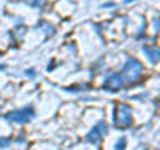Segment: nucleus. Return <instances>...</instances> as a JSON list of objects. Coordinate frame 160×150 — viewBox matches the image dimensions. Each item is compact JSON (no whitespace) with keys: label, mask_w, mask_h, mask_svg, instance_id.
Wrapping results in <instances>:
<instances>
[{"label":"nucleus","mask_w":160,"mask_h":150,"mask_svg":"<svg viewBox=\"0 0 160 150\" xmlns=\"http://www.w3.org/2000/svg\"><path fill=\"white\" fill-rule=\"evenodd\" d=\"M27 2H28V5H32V7L40 8V7H43V5H45L47 0H27Z\"/></svg>","instance_id":"0eeeda50"},{"label":"nucleus","mask_w":160,"mask_h":150,"mask_svg":"<svg viewBox=\"0 0 160 150\" xmlns=\"http://www.w3.org/2000/svg\"><path fill=\"white\" fill-rule=\"evenodd\" d=\"M27 75H28V77H35V72H32V70H30V72H27Z\"/></svg>","instance_id":"9d476101"},{"label":"nucleus","mask_w":160,"mask_h":150,"mask_svg":"<svg viewBox=\"0 0 160 150\" xmlns=\"http://www.w3.org/2000/svg\"><path fill=\"white\" fill-rule=\"evenodd\" d=\"M10 142H12L10 138H0V147H7Z\"/></svg>","instance_id":"1a4fd4ad"},{"label":"nucleus","mask_w":160,"mask_h":150,"mask_svg":"<svg viewBox=\"0 0 160 150\" xmlns=\"http://www.w3.org/2000/svg\"><path fill=\"white\" fill-rule=\"evenodd\" d=\"M142 72H143L142 63L137 58L128 57L122 68V72H120V77H122V80L127 85H135L140 80V77H142Z\"/></svg>","instance_id":"f257e3e1"},{"label":"nucleus","mask_w":160,"mask_h":150,"mask_svg":"<svg viewBox=\"0 0 160 150\" xmlns=\"http://www.w3.org/2000/svg\"><path fill=\"white\" fill-rule=\"evenodd\" d=\"M33 108L32 107H25V108H20V110H13L5 115V120L10 123H28L30 120L33 118Z\"/></svg>","instance_id":"7ed1b4c3"},{"label":"nucleus","mask_w":160,"mask_h":150,"mask_svg":"<svg viewBox=\"0 0 160 150\" xmlns=\"http://www.w3.org/2000/svg\"><path fill=\"white\" fill-rule=\"evenodd\" d=\"M123 85V80L120 77V73H110L107 78H105L103 88L108 90V92H118Z\"/></svg>","instance_id":"39448f33"},{"label":"nucleus","mask_w":160,"mask_h":150,"mask_svg":"<svg viewBox=\"0 0 160 150\" xmlns=\"http://www.w3.org/2000/svg\"><path fill=\"white\" fill-rule=\"evenodd\" d=\"M123 148H125V137H122L117 143V150H123Z\"/></svg>","instance_id":"6e6552de"},{"label":"nucleus","mask_w":160,"mask_h":150,"mask_svg":"<svg viewBox=\"0 0 160 150\" xmlns=\"http://www.w3.org/2000/svg\"><path fill=\"white\" fill-rule=\"evenodd\" d=\"M143 52L147 53V57L150 58V62H158L160 58V50L157 47H148V45H143Z\"/></svg>","instance_id":"423d86ee"},{"label":"nucleus","mask_w":160,"mask_h":150,"mask_svg":"<svg viewBox=\"0 0 160 150\" xmlns=\"http://www.w3.org/2000/svg\"><path fill=\"white\" fill-rule=\"evenodd\" d=\"M123 2H125V3H128V2H132V0H123Z\"/></svg>","instance_id":"9b49d317"},{"label":"nucleus","mask_w":160,"mask_h":150,"mask_svg":"<svg viewBox=\"0 0 160 150\" xmlns=\"http://www.w3.org/2000/svg\"><path fill=\"white\" fill-rule=\"evenodd\" d=\"M107 132H108L107 123H105V122H98V123L95 125V127L87 133V142H90V143H97L98 140L102 138Z\"/></svg>","instance_id":"20e7f679"},{"label":"nucleus","mask_w":160,"mask_h":150,"mask_svg":"<svg viewBox=\"0 0 160 150\" xmlns=\"http://www.w3.org/2000/svg\"><path fill=\"white\" fill-rule=\"evenodd\" d=\"M115 125L120 128H125V127H130L132 125V108L128 107L127 103H118L115 107Z\"/></svg>","instance_id":"f03ea898"}]
</instances>
